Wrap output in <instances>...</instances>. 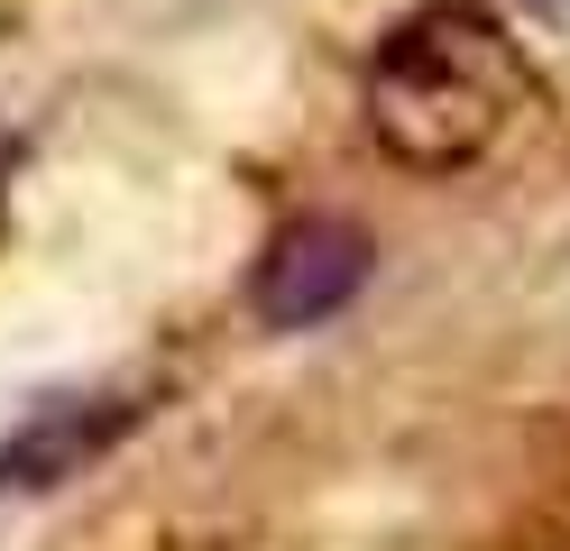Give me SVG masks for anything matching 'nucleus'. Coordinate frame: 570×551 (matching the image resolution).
Masks as SVG:
<instances>
[{
	"instance_id": "f257e3e1",
	"label": "nucleus",
	"mask_w": 570,
	"mask_h": 551,
	"mask_svg": "<svg viewBox=\"0 0 570 551\" xmlns=\"http://www.w3.org/2000/svg\"><path fill=\"white\" fill-rule=\"evenodd\" d=\"M368 138L414 175H460L524 120L533 65L515 28L479 0H433L377 37L368 56Z\"/></svg>"
},
{
	"instance_id": "f03ea898",
	"label": "nucleus",
	"mask_w": 570,
	"mask_h": 551,
	"mask_svg": "<svg viewBox=\"0 0 570 551\" xmlns=\"http://www.w3.org/2000/svg\"><path fill=\"white\" fill-rule=\"evenodd\" d=\"M368 267H377V248H368L360 220H341V211H304L295 230H276V239H267L248 304H258L267 331H313V322H332V313L360 304Z\"/></svg>"
},
{
	"instance_id": "7ed1b4c3",
	"label": "nucleus",
	"mask_w": 570,
	"mask_h": 551,
	"mask_svg": "<svg viewBox=\"0 0 570 551\" xmlns=\"http://www.w3.org/2000/svg\"><path fill=\"white\" fill-rule=\"evenodd\" d=\"M138 404L129 395H47L38 414H28L10 441H0V496H38V488H65V478H83L111 441H129Z\"/></svg>"
}]
</instances>
